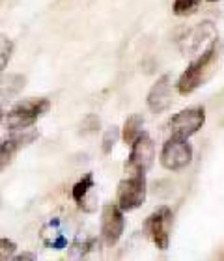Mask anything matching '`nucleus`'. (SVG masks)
I'll use <instances>...</instances> for the list:
<instances>
[{"label": "nucleus", "mask_w": 224, "mask_h": 261, "mask_svg": "<svg viewBox=\"0 0 224 261\" xmlns=\"http://www.w3.org/2000/svg\"><path fill=\"white\" fill-rule=\"evenodd\" d=\"M208 2H217V0H208Z\"/></svg>", "instance_id": "nucleus-22"}, {"label": "nucleus", "mask_w": 224, "mask_h": 261, "mask_svg": "<svg viewBox=\"0 0 224 261\" xmlns=\"http://www.w3.org/2000/svg\"><path fill=\"white\" fill-rule=\"evenodd\" d=\"M11 53H13L11 39L6 38V36H0V71L8 65V62H10V58H11Z\"/></svg>", "instance_id": "nucleus-17"}, {"label": "nucleus", "mask_w": 224, "mask_h": 261, "mask_svg": "<svg viewBox=\"0 0 224 261\" xmlns=\"http://www.w3.org/2000/svg\"><path fill=\"white\" fill-rule=\"evenodd\" d=\"M217 32H215V28L211 22H202V24H198L196 28H192L191 32L187 34L183 41H181V50L185 53V55H191V53H196L200 49V45L206 41V39H215Z\"/></svg>", "instance_id": "nucleus-11"}, {"label": "nucleus", "mask_w": 224, "mask_h": 261, "mask_svg": "<svg viewBox=\"0 0 224 261\" xmlns=\"http://www.w3.org/2000/svg\"><path fill=\"white\" fill-rule=\"evenodd\" d=\"M34 256H30V254H21V256H17L15 259H32Z\"/></svg>", "instance_id": "nucleus-20"}, {"label": "nucleus", "mask_w": 224, "mask_h": 261, "mask_svg": "<svg viewBox=\"0 0 224 261\" xmlns=\"http://www.w3.org/2000/svg\"><path fill=\"white\" fill-rule=\"evenodd\" d=\"M155 159V146L148 135H140L131 144V153L127 159L126 170L129 174H146Z\"/></svg>", "instance_id": "nucleus-6"}, {"label": "nucleus", "mask_w": 224, "mask_h": 261, "mask_svg": "<svg viewBox=\"0 0 224 261\" xmlns=\"http://www.w3.org/2000/svg\"><path fill=\"white\" fill-rule=\"evenodd\" d=\"M15 243L10 239H0V259H6V257H11L13 252H15Z\"/></svg>", "instance_id": "nucleus-19"}, {"label": "nucleus", "mask_w": 224, "mask_h": 261, "mask_svg": "<svg viewBox=\"0 0 224 261\" xmlns=\"http://www.w3.org/2000/svg\"><path fill=\"white\" fill-rule=\"evenodd\" d=\"M118 136H120V130L118 127H110L103 136V153H110L112 151V147H114L116 140H118Z\"/></svg>", "instance_id": "nucleus-18"}, {"label": "nucleus", "mask_w": 224, "mask_h": 261, "mask_svg": "<svg viewBox=\"0 0 224 261\" xmlns=\"http://www.w3.org/2000/svg\"><path fill=\"white\" fill-rule=\"evenodd\" d=\"M172 209L166 205L157 207L146 220V229L159 250H166L170 245V229H172Z\"/></svg>", "instance_id": "nucleus-5"}, {"label": "nucleus", "mask_w": 224, "mask_h": 261, "mask_svg": "<svg viewBox=\"0 0 224 261\" xmlns=\"http://www.w3.org/2000/svg\"><path fill=\"white\" fill-rule=\"evenodd\" d=\"M0 120H2V109H0Z\"/></svg>", "instance_id": "nucleus-21"}, {"label": "nucleus", "mask_w": 224, "mask_h": 261, "mask_svg": "<svg viewBox=\"0 0 224 261\" xmlns=\"http://www.w3.org/2000/svg\"><path fill=\"white\" fill-rule=\"evenodd\" d=\"M200 4H202V0H176L174 6H172V11L178 17H187L196 13Z\"/></svg>", "instance_id": "nucleus-16"}, {"label": "nucleus", "mask_w": 224, "mask_h": 261, "mask_svg": "<svg viewBox=\"0 0 224 261\" xmlns=\"http://www.w3.org/2000/svg\"><path fill=\"white\" fill-rule=\"evenodd\" d=\"M126 229V218L118 203H107L101 213V235L109 246L116 245L120 241L121 233Z\"/></svg>", "instance_id": "nucleus-8"}, {"label": "nucleus", "mask_w": 224, "mask_h": 261, "mask_svg": "<svg viewBox=\"0 0 224 261\" xmlns=\"http://www.w3.org/2000/svg\"><path fill=\"white\" fill-rule=\"evenodd\" d=\"M215 64H217V43H213L208 50H204L196 60L189 64V67L183 71V75L178 81V92L181 95H189L196 88L202 86L213 73Z\"/></svg>", "instance_id": "nucleus-1"}, {"label": "nucleus", "mask_w": 224, "mask_h": 261, "mask_svg": "<svg viewBox=\"0 0 224 261\" xmlns=\"http://www.w3.org/2000/svg\"><path fill=\"white\" fill-rule=\"evenodd\" d=\"M192 161V147L187 142V138H180V136H170L168 140L164 142L163 149H161V164L166 170L172 172H180V170L187 168Z\"/></svg>", "instance_id": "nucleus-4"}, {"label": "nucleus", "mask_w": 224, "mask_h": 261, "mask_svg": "<svg viewBox=\"0 0 224 261\" xmlns=\"http://www.w3.org/2000/svg\"><path fill=\"white\" fill-rule=\"evenodd\" d=\"M206 123V110L202 107L196 109H185L178 112V114L168 121V129L172 136H180V138H189L194 133L202 129Z\"/></svg>", "instance_id": "nucleus-7"}, {"label": "nucleus", "mask_w": 224, "mask_h": 261, "mask_svg": "<svg viewBox=\"0 0 224 261\" xmlns=\"http://www.w3.org/2000/svg\"><path fill=\"white\" fill-rule=\"evenodd\" d=\"M142 127H144V118H142V116H140V114L129 116V118L126 120V123H123V130H121L123 142L131 146L133 142L142 135Z\"/></svg>", "instance_id": "nucleus-14"}, {"label": "nucleus", "mask_w": 224, "mask_h": 261, "mask_svg": "<svg viewBox=\"0 0 224 261\" xmlns=\"http://www.w3.org/2000/svg\"><path fill=\"white\" fill-rule=\"evenodd\" d=\"M41 239L49 248H55V250H64L67 246V237L62 229V224L58 218H53L45 224L43 229H41Z\"/></svg>", "instance_id": "nucleus-12"}, {"label": "nucleus", "mask_w": 224, "mask_h": 261, "mask_svg": "<svg viewBox=\"0 0 224 261\" xmlns=\"http://www.w3.org/2000/svg\"><path fill=\"white\" fill-rule=\"evenodd\" d=\"M22 88H24V76H21V75L0 76V101L15 97Z\"/></svg>", "instance_id": "nucleus-13"}, {"label": "nucleus", "mask_w": 224, "mask_h": 261, "mask_svg": "<svg viewBox=\"0 0 224 261\" xmlns=\"http://www.w3.org/2000/svg\"><path fill=\"white\" fill-rule=\"evenodd\" d=\"M92 189H93V175L86 174L79 183H75V187H73V191H71L73 200L82 207L84 203H86V196L90 194Z\"/></svg>", "instance_id": "nucleus-15"}, {"label": "nucleus", "mask_w": 224, "mask_h": 261, "mask_svg": "<svg viewBox=\"0 0 224 261\" xmlns=\"http://www.w3.org/2000/svg\"><path fill=\"white\" fill-rule=\"evenodd\" d=\"M36 138H38V133H36V130H32V133L22 130L21 135H13V136H10V138L0 140V172L8 168L17 153L21 151L24 146L32 144Z\"/></svg>", "instance_id": "nucleus-9"}, {"label": "nucleus", "mask_w": 224, "mask_h": 261, "mask_svg": "<svg viewBox=\"0 0 224 261\" xmlns=\"http://www.w3.org/2000/svg\"><path fill=\"white\" fill-rule=\"evenodd\" d=\"M116 200H118V207L123 213L138 209L146 200V175L131 174L127 179L120 181Z\"/></svg>", "instance_id": "nucleus-3"}, {"label": "nucleus", "mask_w": 224, "mask_h": 261, "mask_svg": "<svg viewBox=\"0 0 224 261\" xmlns=\"http://www.w3.org/2000/svg\"><path fill=\"white\" fill-rule=\"evenodd\" d=\"M51 109V101L45 97H30L13 107L6 116V125L11 130H27Z\"/></svg>", "instance_id": "nucleus-2"}, {"label": "nucleus", "mask_w": 224, "mask_h": 261, "mask_svg": "<svg viewBox=\"0 0 224 261\" xmlns=\"http://www.w3.org/2000/svg\"><path fill=\"white\" fill-rule=\"evenodd\" d=\"M172 105V75L166 73L152 86L148 93V107L152 112L161 114Z\"/></svg>", "instance_id": "nucleus-10"}]
</instances>
